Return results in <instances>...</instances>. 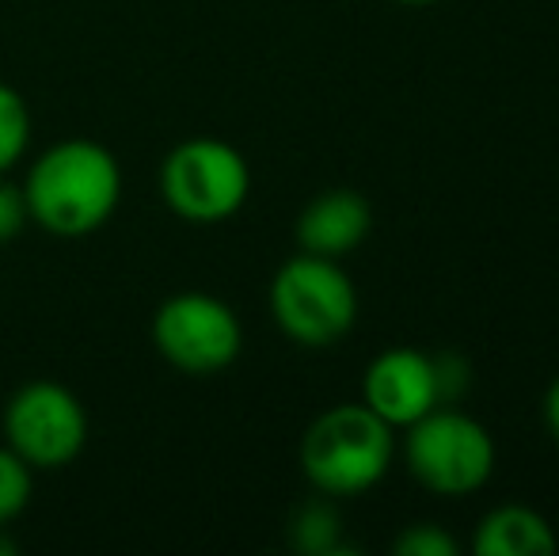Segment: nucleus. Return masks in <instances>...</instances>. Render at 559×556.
Returning <instances> with one entry per match:
<instances>
[{"instance_id": "obj_1", "label": "nucleus", "mask_w": 559, "mask_h": 556, "mask_svg": "<svg viewBox=\"0 0 559 556\" xmlns=\"http://www.w3.org/2000/svg\"><path fill=\"white\" fill-rule=\"evenodd\" d=\"M23 194L38 229L53 237H88L115 217L122 199V168L107 145L69 138L38 153Z\"/></svg>"}, {"instance_id": "obj_2", "label": "nucleus", "mask_w": 559, "mask_h": 556, "mask_svg": "<svg viewBox=\"0 0 559 556\" xmlns=\"http://www.w3.org/2000/svg\"><path fill=\"white\" fill-rule=\"evenodd\" d=\"M392 461V427L366 404H338L301 438V469L320 496H361Z\"/></svg>"}, {"instance_id": "obj_3", "label": "nucleus", "mask_w": 559, "mask_h": 556, "mask_svg": "<svg viewBox=\"0 0 559 556\" xmlns=\"http://www.w3.org/2000/svg\"><path fill=\"white\" fill-rule=\"evenodd\" d=\"M271 312L294 343L332 347L358 320V294L338 260L301 252L282 263L274 275Z\"/></svg>"}, {"instance_id": "obj_4", "label": "nucleus", "mask_w": 559, "mask_h": 556, "mask_svg": "<svg viewBox=\"0 0 559 556\" xmlns=\"http://www.w3.org/2000/svg\"><path fill=\"white\" fill-rule=\"evenodd\" d=\"M160 194L179 222L222 225L248 202L251 168L240 149L228 141H179L160 164Z\"/></svg>"}, {"instance_id": "obj_5", "label": "nucleus", "mask_w": 559, "mask_h": 556, "mask_svg": "<svg viewBox=\"0 0 559 556\" xmlns=\"http://www.w3.org/2000/svg\"><path fill=\"white\" fill-rule=\"evenodd\" d=\"M404 458L423 488L461 499L491 481L495 442L479 419L438 404L435 412L407 427Z\"/></svg>"}, {"instance_id": "obj_6", "label": "nucleus", "mask_w": 559, "mask_h": 556, "mask_svg": "<svg viewBox=\"0 0 559 556\" xmlns=\"http://www.w3.org/2000/svg\"><path fill=\"white\" fill-rule=\"evenodd\" d=\"M153 343L168 366L191 378H214L240 358L243 328L222 297L187 289L156 309Z\"/></svg>"}, {"instance_id": "obj_7", "label": "nucleus", "mask_w": 559, "mask_h": 556, "mask_svg": "<svg viewBox=\"0 0 559 556\" xmlns=\"http://www.w3.org/2000/svg\"><path fill=\"white\" fill-rule=\"evenodd\" d=\"M88 412L61 381H27L4 404V446L35 473H53L81 458Z\"/></svg>"}, {"instance_id": "obj_8", "label": "nucleus", "mask_w": 559, "mask_h": 556, "mask_svg": "<svg viewBox=\"0 0 559 556\" xmlns=\"http://www.w3.org/2000/svg\"><path fill=\"white\" fill-rule=\"evenodd\" d=\"M361 397H366L361 404L377 412L389 427H412L415 419H423L442 404L435 358L415 347L384 351L369 363Z\"/></svg>"}, {"instance_id": "obj_9", "label": "nucleus", "mask_w": 559, "mask_h": 556, "mask_svg": "<svg viewBox=\"0 0 559 556\" xmlns=\"http://www.w3.org/2000/svg\"><path fill=\"white\" fill-rule=\"evenodd\" d=\"M373 229V210L358 191H324L301 210L297 217V245L301 252L328 256V260H343L346 252L361 245Z\"/></svg>"}, {"instance_id": "obj_10", "label": "nucleus", "mask_w": 559, "mask_h": 556, "mask_svg": "<svg viewBox=\"0 0 559 556\" xmlns=\"http://www.w3.org/2000/svg\"><path fill=\"white\" fill-rule=\"evenodd\" d=\"M472 549L479 556H552L556 534L548 527L545 514L530 511V507H495L484 522H479Z\"/></svg>"}, {"instance_id": "obj_11", "label": "nucleus", "mask_w": 559, "mask_h": 556, "mask_svg": "<svg viewBox=\"0 0 559 556\" xmlns=\"http://www.w3.org/2000/svg\"><path fill=\"white\" fill-rule=\"evenodd\" d=\"M289 542H294L297 553L309 556H328L338 549V514L332 504L324 499H312V504H301L289 522Z\"/></svg>"}, {"instance_id": "obj_12", "label": "nucleus", "mask_w": 559, "mask_h": 556, "mask_svg": "<svg viewBox=\"0 0 559 556\" xmlns=\"http://www.w3.org/2000/svg\"><path fill=\"white\" fill-rule=\"evenodd\" d=\"M27 145H31L27 99L12 84H0V176H8L27 156Z\"/></svg>"}, {"instance_id": "obj_13", "label": "nucleus", "mask_w": 559, "mask_h": 556, "mask_svg": "<svg viewBox=\"0 0 559 556\" xmlns=\"http://www.w3.org/2000/svg\"><path fill=\"white\" fill-rule=\"evenodd\" d=\"M31 492H35V469L20 453L0 446V530L27 511Z\"/></svg>"}, {"instance_id": "obj_14", "label": "nucleus", "mask_w": 559, "mask_h": 556, "mask_svg": "<svg viewBox=\"0 0 559 556\" xmlns=\"http://www.w3.org/2000/svg\"><path fill=\"white\" fill-rule=\"evenodd\" d=\"M396 553L400 556H456V542L438 530L435 522H419V527H407L396 537Z\"/></svg>"}, {"instance_id": "obj_15", "label": "nucleus", "mask_w": 559, "mask_h": 556, "mask_svg": "<svg viewBox=\"0 0 559 556\" xmlns=\"http://www.w3.org/2000/svg\"><path fill=\"white\" fill-rule=\"evenodd\" d=\"M31 222V210H27V194L23 187H15L8 176H0V245L15 240Z\"/></svg>"}, {"instance_id": "obj_16", "label": "nucleus", "mask_w": 559, "mask_h": 556, "mask_svg": "<svg viewBox=\"0 0 559 556\" xmlns=\"http://www.w3.org/2000/svg\"><path fill=\"white\" fill-rule=\"evenodd\" d=\"M435 370H438V389H442V404L456 401V397L468 389V366H464L456 355H438Z\"/></svg>"}, {"instance_id": "obj_17", "label": "nucleus", "mask_w": 559, "mask_h": 556, "mask_svg": "<svg viewBox=\"0 0 559 556\" xmlns=\"http://www.w3.org/2000/svg\"><path fill=\"white\" fill-rule=\"evenodd\" d=\"M545 419H548V427H552V435L559 442V378L552 381V389H548V397H545Z\"/></svg>"}, {"instance_id": "obj_18", "label": "nucleus", "mask_w": 559, "mask_h": 556, "mask_svg": "<svg viewBox=\"0 0 559 556\" xmlns=\"http://www.w3.org/2000/svg\"><path fill=\"white\" fill-rule=\"evenodd\" d=\"M400 4H435V0H400Z\"/></svg>"}]
</instances>
